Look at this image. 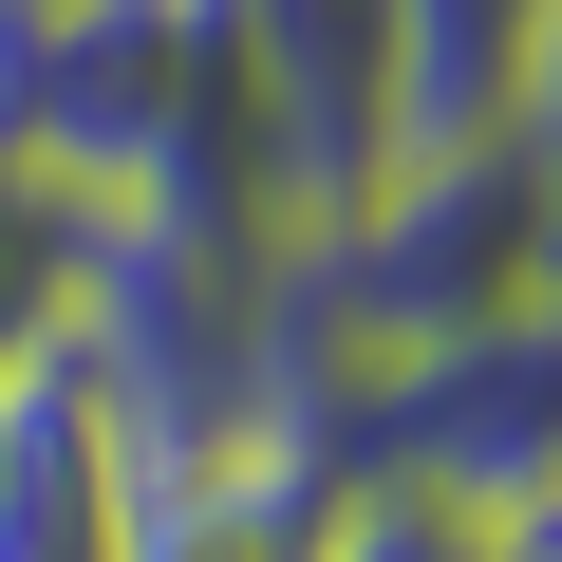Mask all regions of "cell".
Wrapping results in <instances>:
<instances>
[{
  "label": "cell",
  "instance_id": "obj_7",
  "mask_svg": "<svg viewBox=\"0 0 562 562\" xmlns=\"http://www.w3.org/2000/svg\"><path fill=\"white\" fill-rule=\"evenodd\" d=\"M525 76H543V0H394V113H413V150L525 132Z\"/></svg>",
  "mask_w": 562,
  "mask_h": 562
},
{
  "label": "cell",
  "instance_id": "obj_4",
  "mask_svg": "<svg viewBox=\"0 0 562 562\" xmlns=\"http://www.w3.org/2000/svg\"><path fill=\"white\" fill-rule=\"evenodd\" d=\"M244 132H262V225H338L413 150L394 0H244Z\"/></svg>",
  "mask_w": 562,
  "mask_h": 562
},
{
  "label": "cell",
  "instance_id": "obj_9",
  "mask_svg": "<svg viewBox=\"0 0 562 562\" xmlns=\"http://www.w3.org/2000/svg\"><path fill=\"white\" fill-rule=\"evenodd\" d=\"M338 562H525V525H469V506H431V487H357Z\"/></svg>",
  "mask_w": 562,
  "mask_h": 562
},
{
  "label": "cell",
  "instance_id": "obj_11",
  "mask_svg": "<svg viewBox=\"0 0 562 562\" xmlns=\"http://www.w3.org/2000/svg\"><path fill=\"white\" fill-rule=\"evenodd\" d=\"M525 562H562V525H525Z\"/></svg>",
  "mask_w": 562,
  "mask_h": 562
},
{
  "label": "cell",
  "instance_id": "obj_2",
  "mask_svg": "<svg viewBox=\"0 0 562 562\" xmlns=\"http://www.w3.org/2000/svg\"><path fill=\"white\" fill-rule=\"evenodd\" d=\"M562 301V169L525 132L487 150H394L338 225H281V319H301L319 375H375V357H431V338H487Z\"/></svg>",
  "mask_w": 562,
  "mask_h": 562
},
{
  "label": "cell",
  "instance_id": "obj_5",
  "mask_svg": "<svg viewBox=\"0 0 562 562\" xmlns=\"http://www.w3.org/2000/svg\"><path fill=\"white\" fill-rule=\"evenodd\" d=\"M132 506H150L132 394L76 338L0 357V562H132Z\"/></svg>",
  "mask_w": 562,
  "mask_h": 562
},
{
  "label": "cell",
  "instance_id": "obj_6",
  "mask_svg": "<svg viewBox=\"0 0 562 562\" xmlns=\"http://www.w3.org/2000/svg\"><path fill=\"white\" fill-rule=\"evenodd\" d=\"M338 525H357V450H338V375H319L301 413L169 450L132 506V562H338Z\"/></svg>",
  "mask_w": 562,
  "mask_h": 562
},
{
  "label": "cell",
  "instance_id": "obj_3",
  "mask_svg": "<svg viewBox=\"0 0 562 562\" xmlns=\"http://www.w3.org/2000/svg\"><path fill=\"white\" fill-rule=\"evenodd\" d=\"M338 450H357V487H431L469 525H562V301L338 375Z\"/></svg>",
  "mask_w": 562,
  "mask_h": 562
},
{
  "label": "cell",
  "instance_id": "obj_1",
  "mask_svg": "<svg viewBox=\"0 0 562 562\" xmlns=\"http://www.w3.org/2000/svg\"><path fill=\"white\" fill-rule=\"evenodd\" d=\"M0 132L150 225H262L244 0H0Z\"/></svg>",
  "mask_w": 562,
  "mask_h": 562
},
{
  "label": "cell",
  "instance_id": "obj_8",
  "mask_svg": "<svg viewBox=\"0 0 562 562\" xmlns=\"http://www.w3.org/2000/svg\"><path fill=\"white\" fill-rule=\"evenodd\" d=\"M76 281H94V188H57L20 132H0V357L76 338Z\"/></svg>",
  "mask_w": 562,
  "mask_h": 562
},
{
  "label": "cell",
  "instance_id": "obj_10",
  "mask_svg": "<svg viewBox=\"0 0 562 562\" xmlns=\"http://www.w3.org/2000/svg\"><path fill=\"white\" fill-rule=\"evenodd\" d=\"M525 150L562 169V0H543V76H525Z\"/></svg>",
  "mask_w": 562,
  "mask_h": 562
}]
</instances>
